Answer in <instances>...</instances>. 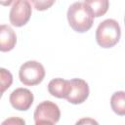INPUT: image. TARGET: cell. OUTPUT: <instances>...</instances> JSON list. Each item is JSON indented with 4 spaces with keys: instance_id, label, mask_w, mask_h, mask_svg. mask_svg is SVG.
I'll return each instance as SVG.
<instances>
[{
    "instance_id": "7",
    "label": "cell",
    "mask_w": 125,
    "mask_h": 125,
    "mask_svg": "<svg viewBox=\"0 0 125 125\" xmlns=\"http://www.w3.org/2000/svg\"><path fill=\"white\" fill-rule=\"evenodd\" d=\"M33 94L25 88H18L14 90L9 98L12 106L18 110L25 111L33 104Z\"/></svg>"
},
{
    "instance_id": "1",
    "label": "cell",
    "mask_w": 125,
    "mask_h": 125,
    "mask_svg": "<svg viewBox=\"0 0 125 125\" xmlns=\"http://www.w3.org/2000/svg\"><path fill=\"white\" fill-rule=\"evenodd\" d=\"M67 21L74 31L83 33L92 27L94 17L83 2H75L67 10Z\"/></svg>"
},
{
    "instance_id": "16",
    "label": "cell",
    "mask_w": 125,
    "mask_h": 125,
    "mask_svg": "<svg viewBox=\"0 0 125 125\" xmlns=\"http://www.w3.org/2000/svg\"><path fill=\"white\" fill-rule=\"evenodd\" d=\"M83 122H86V123H88V122H90V123H97L96 121H94V120H91V119H82V120H80V121H78L77 123H83Z\"/></svg>"
},
{
    "instance_id": "4",
    "label": "cell",
    "mask_w": 125,
    "mask_h": 125,
    "mask_svg": "<svg viewBox=\"0 0 125 125\" xmlns=\"http://www.w3.org/2000/svg\"><path fill=\"white\" fill-rule=\"evenodd\" d=\"M33 116L36 125L56 124L60 120L61 111L55 103L45 101L36 106Z\"/></svg>"
},
{
    "instance_id": "6",
    "label": "cell",
    "mask_w": 125,
    "mask_h": 125,
    "mask_svg": "<svg viewBox=\"0 0 125 125\" xmlns=\"http://www.w3.org/2000/svg\"><path fill=\"white\" fill-rule=\"evenodd\" d=\"M70 89L66 96L67 102L73 104H79L85 102L89 96V86L87 82L80 78H74L69 80Z\"/></svg>"
},
{
    "instance_id": "12",
    "label": "cell",
    "mask_w": 125,
    "mask_h": 125,
    "mask_svg": "<svg viewBox=\"0 0 125 125\" xmlns=\"http://www.w3.org/2000/svg\"><path fill=\"white\" fill-rule=\"evenodd\" d=\"M13 83V75L12 73L3 67H0V99L3 96V93L10 88Z\"/></svg>"
},
{
    "instance_id": "13",
    "label": "cell",
    "mask_w": 125,
    "mask_h": 125,
    "mask_svg": "<svg viewBox=\"0 0 125 125\" xmlns=\"http://www.w3.org/2000/svg\"><path fill=\"white\" fill-rule=\"evenodd\" d=\"M37 11H45L51 8L56 0H27Z\"/></svg>"
},
{
    "instance_id": "5",
    "label": "cell",
    "mask_w": 125,
    "mask_h": 125,
    "mask_svg": "<svg viewBox=\"0 0 125 125\" xmlns=\"http://www.w3.org/2000/svg\"><path fill=\"white\" fill-rule=\"evenodd\" d=\"M31 17V6L27 0H17L11 8L10 22L17 27L23 26Z\"/></svg>"
},
{
    "instance_id": "15",
    "label": "cell",
    "mask_w": 125,
    "mask_h": 125,
    "mask_svg": "<svg viewBox=\"0 0 125 125\" xmlns=\"http://www.w3.org/2000/svg\"><path fill=\"white\" fill-rule=\"evenodd\" d=\"M17 0H0V5L2 6H10L11 4L15 3Z\"/></svg>"
},
{
    "instance_id": "3",
    "label": "cell",
    "mask_w": 125,
    "mask_h": 125,
    "mask_svg": "<svg viewBox=\"0 0 125 125\" xmlns=\"http://www.w3.org/2000/svg\"><path fill=\"white\" fill-rule=\"evenodd\" d=\"M21 82L26 86H34L41 83L45 77L44 66L36 61H28L21 64L19 70Z\"/></svg>"
},
{
    "instance_id": "10",
    "label": "cell",
    "mask_w": 125,
    "mask_h": 125,
    "mask_svg": "<svg viewBox=\"0 0 125 125\" xmlns=\"http://www.w3.org/2000/svg\"><path fill=\"white\" fill-rule=\"evenodd\" d=\"M84 4L94 18L104 16L109 7L108 0H85Z\"/></svg>"
},
{
    "instance_id": "14",
    "label": "cell",
    "mask_w": 125,
    "mask_h": 125,
    "mask_svg": "<svg viewBox=\"0 0 125 125\" xmlns=\"http://www.w3.org/2000/svg\"><path fill=\"white\" fill-rule=\"evenodd\" d=\"M4 124H6V123H8V124H10V123H21V124H24V121L23 120H21V119H19V118H11V119H9V120H6V121H4L3 122Z\"/></svg>"
},
{
    "instance_id": "11",
    "label": "cell",
    "mask_w": 125,
    "mask_h": 125,
    "mask_svg": "<svg viewBox=\"0 0 125 125\" xmlns=\"http://www.w3.org/2000/svg\"><path fill=\"white\" fill-rule=\"evenodd\" d=\"M110 105L115 113L123 116L125 114V93L123 91L115 92L110 98Z\"/></svg>"
},
{
    "instance_id": "2",
    "label": "cell",
    "mask_w": 125,
    "mask_h": 125,
    "mask_svg": "<svg viewBox=\"0 0 125 125\" xmlns=\"http://www.w3.org/2000/svg\"><path fill=\"white\" fill-rule=\"evenodd\" d=\"M121 29L115 20L107 19L102 21L96 30L97 43L102 48H111L120 39Z\"/></svg>"
},
{
    "instance_id": "9",
    "label": "cell",
    "mask_w": 125,
    "mask_h": 125,
    "mask_svg": "<svg viewBox=\"0 0 125 125\" xmlns=\"http://www.w3.org/2000/svg\"><path fill=\"white\" fill-rule=\"evenodd\" d=\"M70 89L69 80H65L62 78H55L52 79L48 84L49 93L59 99H65L68 95Z\"/></svg>"
},
{
    "instance_id": "8",
    "label": "cell",
    "mask_w": 125,
    "mask_h": 125,
    "mask_svg": "<svg viewBox=\"0 0 125 125\" xmlns=\"http://www.w3.org/2000/svg\"><path fill=\"white\" fill-rule=\"evenodd\" d=\"M17 43V36L13 28L7 24H0V51L9 52Z\"/></svg>"
}]
</instances>
